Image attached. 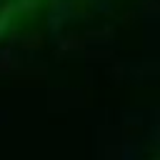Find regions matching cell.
Returning a JSON list of instances; mask_svg holds the SVG:
<instances>
[{"mask_svg":"<svg viewBox=\"0 0 160 160\" xmlns=\"http://www.w3.org/2000/svg\"><path fill=\"white\" fill-rule=\"evenodd\" d=\"M118 0H0V60L20 58L92 22Z\"/></svg>","mask_w":160,"mask_h":160,"instance_id":"1","label":"cell"},{"mask_svg":"<svg viewBox=\"0 0 160 160\" xmlns=\"http://www.w3.org/2000/svg\"><path fill=\"white\" fill-rule=\"evenodd\" d=\"M155 160H160V150H158V155H155Z\"/></svg>","mask_w":160,"mask_h":160,"instance_id":"2","label":"cell"}]
</instances>
